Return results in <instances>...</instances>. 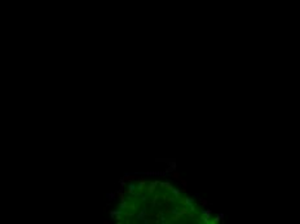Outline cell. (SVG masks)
Segmentation results:
<instances>
[{
	"instance_id": "cell-18",
	"label": "cell",
	"mask_w": 300,
	"mask_h": 224,
	"mask_svg": "<svg viewBox=\"0 0 300 224\" xmlns=\"http://www.w3.org/2000/svg\"><path fill=\"white\" fill-rule=\"evenodd\" d=\"M124 179L128 180V181H132L135 177H133V175H128V174H126V175H124Z\"/></svg>"
},
{
	"instance_id": "cell-2",
	"label": "cell",
	"mask_w": 300,
	"mask_h": 224,
	"mask_svg": "<svg viewBox=\"0 0 300 224\" xmlns=\"http://www.w3.org/2000/svg\"><path fill=\"white\" fill-rule=\"evenodd\" d=\"M122 214H124V211H123L122 209L120 210H115V211H110V216H111V219H114V220L119 222L122 219Z\"/></svg>"
},
{
	"instance_id": "cell-20",
	"label": "cell",
	"mask_w": 300,
	"mask_h": 224,
	"mask_svg": "<svg viewBox=\"0 0 300 224\" xmlns=\"http://www.w3.org/2000/svg\"><path fill=\"white\" fill-rule=\"evenodd\" d=\"M166 201L167 202H173V201H176V198H173V197H166Z\"/></svg>"
},
{
	"instance_id": "cell-17",
	"label": "cell",
	"mask_w": 300,
	"mask_h": 224,
	"mask_svg": "<svg viewBox=\"0 0 300 224\" xmlns=\"http://www.w3.org/2000/svg\"><path fill=\"white\" fill-rule=\"evenodd\" d=\"M119 184H120L122 188H124V186H126V179H124V177H120V179H119Z\"/></svg>"
},
{
	"instance_id": "cell-6",
	"label": "cell",
	"mask_w": 300,
	"mask_h": 224,
	"mask_svg": "<svg viewBox=\"0 0 300 224\" xmlns=\"http://www.w3.org/2000/svg\"><path fill=\"white\" fill-rule=\"evenodd\" d=\"M146 215H147V213H146V207H144L142 211L137 215V219H138L140 222H144V220H145V216H146Z\"/></svg>"
},
{
	"instance_id": "cell-13",
	"label": "cell",
	"mask_w": 300,
	"mask_h": 224,
	"mask_svg": "<svg viewBox=\"0 0 300 224\" xmlns=\"http://www.w3.org/2000/svg\"><path fill=\"white\" fill-rule=\"evenodd\" d=\"M118 196L117 194V192H111V193H108L106 194V197L109 198V201H113V200H115V197Z\"/></svg>"
},
{
	"instance_id": "cell-1",
	"label": "cell",
	"mask_w": 300,
	"mask_h": 224,
	"mask_svg": "<svg viewBox=\"0 0 300 224\" xmlns=\"http://www.w3.org/2000/svg\"><path fill=\"white\" fill-rule=\"evenodd\" d=\"M211 213L212 211L209 210V209H207V210H202V213H200V219H202V222L204 223V224H209L211 223Z\"/></svg>"
},
{
	"instance_id": "cell-12",
	"label": "cell",
	"mask_w": 300,
	"mask_h": 224,
	"mask_svg": "<svg viewBox=\"0 0 300 224\" xmlns=\"http://www.w3.org/2000/svg\"><path fill=\"white\" fill-rule=\"evenodd\" d=\"M171 192L172 193H173V196H175V198H176V200H180V194H181V190H179V189H172L171 190Z\"/></svg>"
},
{
	"instance_id": "cell-23",
	"label": "cell",
	"mask_w": 300,
	"mask_h": 224,
	"mask_svg": "<svg viewBox=\"0 0 300 224\" xmlns=\"http://www.w3.org/2000/svg\"><path fill=\"white\" fill-rule=\"evenodd\" d=\"M181 183H182L184 186H186V181H185V180H181Z\"/></svg>"
},
{
	"instance_id": "cell-5",
	"label": "cell",
	"mask_w": 300,
	"mask_h": 224,
	"mask_svg": "<svg viewBox=\"0 0 300 224\" xmlns=\"http://www.w3.org/2000/svg\"><path fill=\"white\" fill-rule=\"evenodd\" d=\"M193 201H194V198H191V197H184V198H181L180 197V202L184 205V206H189V205H191L193 204Z\"/></svg>"
},
{
	"instance_id": "cell-10",
	"label": "cell",
	"mask_w": 300,
	"mask_h": 224,
	"mask_svg": "<svg viewBox=\"0 0 300 224\" xmlns=\"http://www.w3.org/2000/svg\"><path fill=\"white\" fill-rule=\"evenodd\" d=\"M223 219H224V214H219L215 219H213V220H211V223H209V224H216V223H219L220 220H223Z\"/></svg>"
},
{
	"instance_id": "cell-16",
	"label": "cell",
	"mask_w": 300,
	"mask_h": 224,
	"mask_svg": "<svg viewBox=\"0 0 300 224\" xmlns=\"http://www.w3.org/2000/svg\"><path fill=\"white\" fill-rule=\"evenodd\" d=\"M163 188H166V189H168V190H172V189H173V186L171 185V183H168V181H166V183H164V186H163Z\"/></svg>"
},
{
	"instance_id": "cell-3",
	"label": "cell",
	"mask_w": 300,
	"mask_h": 224,
	"mask_svg": "<svg viewBox=\"0 0 300 224\" xmlns=\"http://www.w3.org/2000/svg\"><path fill=\"white\" fill-rule=\"evenodd\" d=\"M157 185H159V181H150L149 184H147V186H146V192L147 193H154L155 192V186Z\"/></svg>"
},
{
	"instance_id": "cell-21",
	"label": "cell",
	"mask_w": 300,
	"mask_h": 224,
	"mask_svg": "<svg viewBox=\"0 0 300 224\" xmlns=\"http://www.w3.org/2000/svg\"><path fill=\"white\" fill-rule=\"evenodd\" d=\"M188 207H189V210H190V211H195V206L193 205V204H191V205H189Z\"/></svg>"
},
{
	"instance_id": "cell-14",
	"label": "cell",
	"mask_w": 300,
	"mask_h": 224,
	"mask_svg": "<svg viewBox=\"0 0 300 224\" xmlns=\"http://www.w3.org/2000/svg\"><path fill=\"white\" fill-rule=\"evenodd\" d=\"M158 198H159V196H155L154 198H153V201H151V209H154L155 206H157V202H158Z\"/></svg>"
},
{
	"instance_id": "cell-9",
	"label": "cell",
	"mask_w": 300,
	"mask_h": 224,
	"mask_svg": "<svg viewBox=\"0 0 300 224\" xmlns=\"http://www.w3.org/2000/svg\"><path fill=\"white\" fill-rule=\"evenodd\" d=\"M145 184H146V181L144 180V179H140V181H138V184H137V189L141 192L142 189H145Z\"/></svg>"
},
{
	"instance_id": "cell-15",
	"label": "cell",
	"mask_w": 300,
	"mask_h": 224,
	"mask_svg": "<svg viewBox=\"0 0 300 224\" xmlns=\"http://www.w3.org/2000/svg\"><path fill=\"white\" fill-rule=\"evenodd\" d=\"M117 194L119 196V198H120V201H126V197H124V194H123V192H122V190H118V192H117Z\"/></svg>"
},
{
	"instance_id": "cell-7",
	"label": "cell",
	"mask_w": 300,
	"mask_h": 224,
	"mask_svg": "<svg viewBox=\"0 0 300 224\" xmlns=\"http://www.w3.org/2000/svg\"><path fill=\"white\" fill-rule=\"evenodd\" d=\"M184 214H185V213H184V211H182V210H180V211H179V213H177V214H175V215H173V216H171V220H172V222H176V220H179V219H180V218H181V216H182V215H184ZM171 220H170V222H171Z\"/></svg>"
},
{
	"instance_id": "cell-19",
	"label": "cell",
	"mask_w": 300,
	"mask_h": 224,
	"mask_svg": "<svg viewBox=\"0 0 300 224\" xmlns=\"http://www.w3.org/2000/svg\"><path fill=\"white\" fill-rule=\"evenodd\" d=\"M199 201H200V204H202V206H206V205L208 204V202L204 200V198H199Z\"/></svg>"
},
{
	"instance_id": "cell-4",
	"label": "cell",
	"mask_w": 300,
	"mask_h": 224,
	"mask_svg": "<svg viewBox=\"0 0 300 224\" xmlns=\"http://www.w3.org/2000/svg\"><path fill=\"white\" fill-rule=\"evenodd\" d=\"M176 170V161L172 158V159H170L168 161V168L166 170V172H168V174H171V172H173Z\"/></svg>"
},
{
	"instance_id": "cell-11",
	"label": "cell",
	"mask_w": 300,
	"mask_h": 224,
	"mask_svg": "<svg viewBox=\"0 0 300 224\" xmlns=\"http://www.w3.org/2000/svg\"><path fill=\"white\" fill-rule=\"evenodd\" d=\"M119 209H122V210H127V209H129V202H127V201H122V202H120V205H119Z\"/></svg>"
},
{
	"instance_id": "cell-22",
	"label": "cell",
	"mask_w": 300,
	"mask_h": 224,
	"mask_svg": "<svg viewBox=\"0 0 300 224\" xmlns=\"http://www.w3.org/2000/svg\"><path fill=\"white\" fill-rule=\"evenodd\" d=\"M172 176H173L175 179H180V175H179L177 172H175V171H173V174H172Z\"/></svg>"
},
{
	"instance_id": "cell-8",
	"label": "cell",
	"mask_w": 300,
	"mask_h": 224,
	"mask_svg": "<svg viewBox=\"0 0 300 224\" xmlns=\"http://www.w3.org/2000/svg\"><path fill=\"white\" fill-rule=\"evenodd\" d=\"M135 189H136V185L133 183H129L128 184V190H127V194H135Z\"/></svg>"
}]
</instances>
